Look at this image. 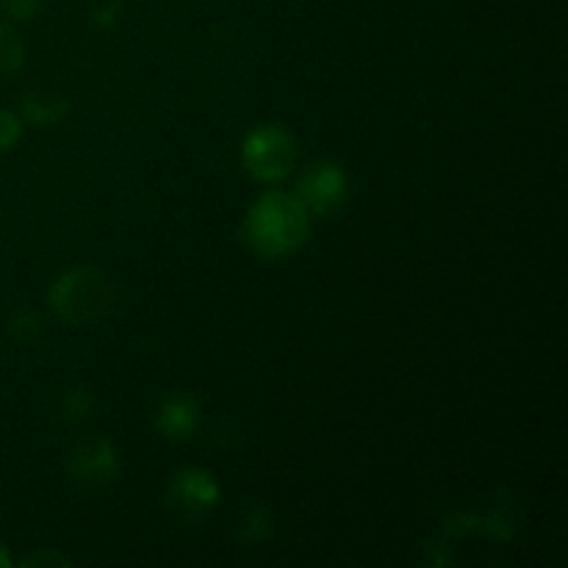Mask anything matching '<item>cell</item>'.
Returning <instances> with one entry per match:
<instances>
[{"mask_svg": "<svg viewBox=\"0 0 568 568\" xmlns=\"http://www.w3.org/2000/svg\"><path fill=\"white\" fill-rule=\"evenodd\" d=\"M314 216L294 192L266 189L244 211L239 233L253 255L264 261H286L308 244Z\"/></svg>", "mask_w": 568, "mask_h": 568, "instance_id": "1", "label": "cell"}, {"mask_svg": "<svg viewBox=\"0 0 568 568\" xmlns=\"http://www.w3.org/2000/svg\"><path fill=\"white\" fill-rule=\"evenodd\" d=\"M116 305V286L109 272L92 264H78L55 275L48 288V308L70 327L103 322Z\"/></svg>", "mask_w": 568, "mask_h": 568, "instance_id": "2", "label": "cell"}, {"mask_svg": "<svg viewBox=\"0 0 568 568\" xmlns=\"http://www.w3.org/2000/svg\"><path fill=\"white\" fill-rule=\"evenodd\" d=\"M297 139L281 122H258L250 128L239 144V161L255 183H281L297 166Z\"/></svg>", "mask_w": 568, "mask_h": 568, "instance_id": "3", "label": "cell"}, {"mask_svg": "<svg viewBox=\"0 0 568 568\" xmlns=\"http://www.w3.org/2000/svg\"><path fill=\"white\" fill-rule=\"evenodd\" d=\"M294 194L308 209L311 216L331 220V216L342 214L344 205L349 203L353 181H349V172L342 161L316 159L300 172Z\"/></svg>", "mask_w": 568, "mask_h": 568, "instance_id": "4", "label": "cell"}, {"mask_svg": "<svg viewBox=\"0 0 568 568\" xmlns=\"http://www.w3.org/2000/svg\"><path fill=\"white\" fill-rule=\"evenodd\" d=\"M222 488L203 466H181L166 480L164 505L183 525H200L220 508Z\"/></svg>", "mask_w": 568, "mask_h": 568, "instance_id": "5", "label": "cell"}, {"mask_svg": "<svg viewBox=\"0 0 568 568\" xmlns=\"http://www.w3.org/2000/svg\"><path fill=\"white\" fill-rule=\"evenodd\" d=\"M67 480L81 494H100L120 477L122 464L116 447L105 436H83L72 444L64 460Z\"/></svg>", "mask_w": 568, "mask_h": 568, "instance_id": "6", "label": "cell"}, {"mask_svg": "<svg viewBox=\"0 0 568 568\" xmlns=\"http://www.w3.org/2000/svg\"><path fill=\"white\" fill-rule=\"evenodd\" d=\"M200 425H203V408L200 399L189 392H170L155 405L153 427L166 442H189L197 436Z\"/></svg>", "mask_w": 568, "mask_h": 568, "instance_id": "7", "label": "cell"}, {"mask_svg": "<svg viewBox=\"0 0 568 568\" xmlns=\"http://www.w3.org/2000/svg\"><path fill=\"white\" fill-rule=\"evenodd\" d=\"M72 103L64 98V94L53 92V89H31L20 98V120L26 125L37 128H53L61 125V122L70 116Z\"/></svg>", "mask_w": 568, "mask_h": 568, "instance_id": "8", "label": "cell"}, {"mask_svg": "<svg viewBox=\"0 0 568 568\" xmlns=\"http://www.w3.org/2000/svg\"><path fill=\"white\" fill-rule=\"evenodd\" d=\"M272 532H275V514H272V508L266 503L253 499V503L242 510V516H239L233 536H236V541L244 544V547H261V544L270 541Z\"/></svg>", "mask_w": 568, "mask_h": 568, "instance_id": "9", "label": "cell"}, {"mask_svg": "<svg viewBox=\"0 0 568 568\" xmlns=\"http://www.w3.org/2000/svg\"><path fill=\"white\" fill-rule=\"evenodd\" d=\"M94 408H98V397L87 383H75L67 386L59 397V416L70 427H81L83 422L92 419Z\"/></svg>", "mask_w": 568, "mask_h": 568, "instance_id": "10", "label": "cell"}, {"mask_svg": "<svg viewBox=\"0 0 568 568\" xmlns=\"http://www.w3.org/2000/svg\"><path fill=\"white\" fill-rule=\"evenodd\" d=\"M6 331H9V338L14 344H20V347H33V344L42 342L44 333H48V320H44L42 311L31 308V305H20V308L9 316Z\"/></svg>", "mask_w": 568, "mask_h": 568, "instance_id": "11", "label": "cell"}, {"mask_svg": "<svg viewBox=\"0 0 568 568\" xmlns=\"http://www.w3.org/2000/svg\"><path fill=\"white\" fill-rule=\"evenodd\" d=\"M26 64V48L22 39L9 22H0V75H11Z\"/></svg>", "mask_w": 568, "mask_h": 568, "instance_id": "12", "label": "cell"}, {"mask_svg": "<svg viewBox=\"0 0 568 568\" xmlns=\"http://www.w3.org/2000/svg\"><path fill=\"white\" fill-rule=\"evenodd\" d=\"M122 14H125V0H98L89 11V20L100 31H114L122 22Z\"/></svg>", "mask_w": 568, "mask_h": 568, "instance_id": "13", "label": "cell"}, {"mask_svg": "<svg viewBox=\"0 0 568 568\" xmlns=\"http://www.w3.org/2000/svg\"><path fill=\"white\" fill-rule=\"evenodd\" d=\"M22 131H26V122L20 120V114L11 109H0V153H9L20 144Z\"/></svg>", "mask_w": 568, "mask_h": 568, "instance_id": "14", "label": "cell"}, {"mask_svg": "<svg viewBox=\"0 0 568 568\" xmlns=\"http://www.w3.org/2000/svg\"><path fill=\"white\" fill-rule=\"evenodd\" d=\"M48 0H0V11L11 22H31L44 11Z\"/></svg>", "mask_w": 568, "mask_h": 568, "instance_id": "15", "label": "cell"}, {"mask_svg": "<svg viewBox=\"0 0 568 568\" xmlns=\"http://www.w3.org/2000/svg\"><path fill=\"white\" fill-rule=\"evenodd\" d=\"M22 568H70V558H64V555L59 552V549H50V547H42L37 549V552L26 555V558L20 560Z\"/></svg>", "mask_w": 568, "mask_h": 568, "instance_id": "16", "label": "cell"}, {"mask_svg": "<svg viewBox=\"0 0 568 568\" xmlns=\"http://www.w3.org/2000/svg\"><path fill=\"white\" fill-rule=\"evenodd\" d=\"M11 566V558H9V549H6V544L0 541V568H9Z\"/></svg>", "mask_w": 568, "mask_h": 568, "instance_id": "17", "label": "cell"}]
</instances>
